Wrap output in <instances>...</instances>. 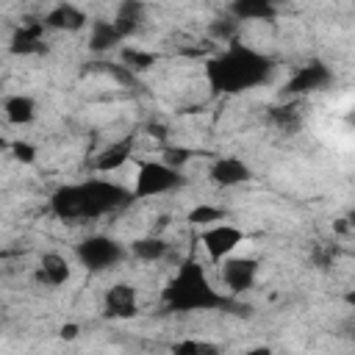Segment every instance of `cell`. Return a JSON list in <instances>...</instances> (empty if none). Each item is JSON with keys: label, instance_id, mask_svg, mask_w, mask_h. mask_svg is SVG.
<instances>
[{"label": "cell", "instance_id": "6da1fadb", "mask_svg": "<svg viewBox=\"0 0 355 355\" xmlns=\"http://www.w3.org/2000/svg\"><path fill=\"white\" fill-rule=\"evenodd\" d=\"M272 67L275 64L269 55L247 44L230 42L222 53L205 61V80L214 94H241L247 89L266 83L272 75Z\"/></svg>", "mask_w": 355, "mask_h": 355}, {"label": "cell", "instance_id": "7a4b0ae2", "mask_svg": "<svg viewBox=\"0 0 355 355\" xmlns=\"http://www.w3.org/2000/svg\"><path fill=\"white\" fill-rule=\"evenodd\" d=\"M133 200V194L111 180L92 178L83 183L58 186L50 194V211L64 222H80V219H97L105 214H114L125 208Z\"/></svg>", "mask_w": 355, "mask_h": 355}, {"label": "cell", "instance_id": "3957f363", "mask_svg": "<svg viewBox=\"0 0 355 355\" xmlns=\"http://www.w3.org/2000/svg\"><path fill=\"white\" fill-rule=\"evenodd\" d=\"M161 302L172 313L236 308L225 294H219L214 288V283L208 280L205 266H200V261H194V258H186L180 263V269L175 272V277L166 283V288L161 294Z\"/></svg>", "mask_w": 355, "mask_h": 355}, {"label": "cell", "instance_id": "277c9868", "mask_svg": "<svg viewBox=\"0 0 355 355\" xmlns=\"http://www.w3.org/2000/svg\"><path fill=\"white\" fill-rule=\"evenodd\" d=\"M180 186H183V175L178 166H169L166 161H139V172L130 194L136 200H144V197L169 194Z\"/></svg>", "mask_w": 355, "mask_h": 355}, {"label": "cell", "instance_id": "5b68a950", "mask_svg": "<svg viewBox=\"0 0 355 355\" xmlns=\"http://www.w3.org/2000/svg\"><path fill=\"white\" fill-rule=\"evenodd\" d=\"M75 255L89 272H103L116 266L125 258V247L111 236H86L75 247Z\"/></svg>", "mask_w": 355, "mask_h": 355}, {"label": "cell", "instance_id": "8992f818", "mask_svg": "<svg viewBox=\"0 0 355 355\" xmlns=\"http://www.w3.org/2000/svg\"><path fill=\"white\" fill-rule=\"evenodd\" d=\"M244 239H247L244 230H239L236 225H227V222H214V225H208L205 230H200V241H202L208 258L216 261V263H219L222 258L233 255V250H236Z\"/></svg>", "mask_w": 355, "mask_h": 355}, {"label": "cell", "instance_id": "52a82bcc", "mask_svg": "<svg viewBox=\"0 0 355 355\" xmlns=\"http://www.w3.org/2000/svg\"><path fill=\"white\" fill-rule=\"evenodd\" d=\"M330 80H333L330 67H324L322 61H308L305 67H300V69L286 80L283 92H286V94H311V92L324 89Z\"/></svg>", "mask_w": 355, "mask_h": 355}, {"label": "cell", "instance_id": "ba28073f", "mask_svg": "<svg viewBox=\"0 0 355 355\" xmlns=\"http://www.w3.org/2000/svg\"><path fill=\"white\" fill-rule=\"evenodd\" d=\"M222 266H219V272H222V280H225V286L230 288V294H241V291H247L252 283H255V275H258V261L255 258H247V255H241V258H222L219 261Z\"/></svg>", "mask_w": 355, "mask_h": 355}, {"label": "cell", "instance_id": "9c48e42d", "mask_svg": "<svg viewBox=\"0 0 355 355\" xmlns=\"http://www.w3.org/2000/svg\"><path fill=\"white\" fill-rule=\"evenodd\" d=\"M103 313L111 319H133L139 313L136 288L130 283H116L103 294Z\"/></svg>", "mask_w": 355, "mask_h": 355}, {"label": "cell", "instance_id": "30bf717a", "mask_svg": "<svg viewBox=\"0 0 355 355\" xmlns=\"http://www.w3.org/2000/svg\"><path fill=\"white\" fill-rule=\"evenodd\" d=\"M42 25H44L47 31L78 33V31H83V28L89 25V17H86V11L78 8L75 3H58V6H53V8L44 14Z\"/></svg>", "mask_w": 355, "mask_h": 355}, {"label": "cell", "instance_id": "8fae6325", "mask_svg": "<svg viewBox=\"0 0 355 355\" xmlns=\"http://www.w3.org/2000/svg\"><path fill=\"white\" fill-rule=\"evenodd\" d=\"M208 178L214 186H222V189H230V186H239V183H247L252 178V169L236 158V155H219L211 169H208Z\"/></svg>", "mask_w": 355, "mask_h": 355}, {"label": "cell", "instance_id": "7c38bea8", "mask_svg": "<svg viewBox=\"0 0 355 355\" xmlns=\"http://www.w3.org/2000/svg\"><path fill=\"white\" fill-rule=\"evenodd\" d=\"M8 50H11L14 55H39V53H44V50H47V44H44V25H42V22L19 25V28L11 33Z\"/></svg>", "mask_w": 355, "mask_h": 355}, {"label": "cell", "instance_id": "4fadbf2b", "mask_svg": "<svg viewBox=\"0 0 355 355\" xmlns=\"http://www.w3.org/2000/svg\"><path fill=\"white\" fill-rule=\"evenodd\" d=\"M130 158H133V136H122V139L105 144V147L97 153L94 169H97V172H114V169H119L122 164H128Z\"/></svg>", "mask_w": 355, "mask_h": 355}, {"label": "cell", "instance_id": "5bb4252c", "mask_svg": "<svg viewBox=\"0 0 355 355\" xmlns=\"http://www.w3.org/2000/svg\"><path fill=\"white\" fill-rule=\"evenodd\" d=\"M69 275H72L69 261L64 255H58V252H44L42 261H39V266H36V280L44 283V286H50V288L64 286L69 280Z\"/></svg>", "mask_w": 355, "mask_h": 355}, {"label": "cell", "instance_id": "9a60e30c", "mask_svg": "<svg viewBox=\"0 0 355 355\" xmlns=\"http://www.w3.org/2000/svg\"><path fill=\"white\" fill-rule=\"evenodd\" d=\"M230 17L239 22L250 19H275L277 17V0H233Z\"/></svg>", "mask_w": 355, "mask_h": 355}, {"label": "cell", "instance_id": "2e32d148", "mask_svg": "<svg viewBox=\"0 0 355 355\" xmlns=\"http://www.w3.org/2000/svg\"><path fill=\"white\" fill-rule=\"evenodd\" d=\"M111 22H114V28L119 31L122 39L133 36L139 31V25L144 22V3L141 0H122Z\"/></svg>", "mask_w": 355, "mask_h": 355}, {"label": "cell", "instance_id": "e0dca14e", "mask_svg": "<svg viewBox=\"0 0 355 355\" xmlns=\"http://www.w3.org/2000/svg\"><path fill=\"white\" fill-rule=\"evenodd\" d=\"M119 42H122V36H119V31L114 28L111 19H94V22H92V28H89V50H94V53H108V50H114Z\"/></svg>", "mask_w": 355, "mask_h": 355}, {"label": "cell", "instance_id": "ac0fdd59", "mask_svg": "<svg viewBox=\"0 0 355 355\" xmlns=\"http://www.w3.org/2000/svg\"><path fill=\"white\" fill-rule=\"evenodd\" d=\"M3 114L11 125H28V122L36 119V103L28 94H11L3 103Z\"/></svg>", "mask_w": 355, "mask_h": 355}, {"label": "cell", "instance_id": "d6986e66", "mask_svg": "<svg viewBox=\"0 0 355 355\" xmlns=\"http://www.w3.org/2000/svg\"><path fill=\"white\" fill-rule=\"evenodd\" d=\"M130 250H133V255L141 258V261H161V258L169 252V244H166L164 239H158V236H144V239H136V241L130 244Z\"/></svg>", "mask_w": 355, "mask_h": 355}, {"label": "cell", "instance_id": "ffe728a7", "mask_svg": "<svg viewBox=\"0 0 355 355\" xmlns=\"http://www.w3.org/2000/svg\"><path fill=\"white\" fill-rule=\"evenodd\" d=\"M225 216H227V214H225V208L205 205V202L189 211V222H191V225H202V227H208V225H214V222H222Z\"/></svg>", "mask_w": 355, "mask_h": 355}, {"label": "cell", "instance_id": "44dd1931", "mask_svg": "<svg viewBox=\"0 0 355 355\" xmlns=\"http://www.w3.org/2000/svg\"><path fill=\"white\" fill-rule=\"evenodd\" d=\"M122 61H125V69H130V72H141V69H147V67H153L155 64V55L153 53H141V50H122Z\"/></svg>", "mask_w": 355, "mask_h": 355}, {"label": "cell", "instance_id": "7402d4cb", "mask_svg": "<svg viewBox=\"0 0 355 355\" xmlns=\"http://www.w3.org/2000/svg\"><path fill=\"white\" fill-rule=\"evenodd\" d=\"M211 36L214 39H222L225 44H230V42H236V31H239V19H233V17H225V19H216V22H211Z\"/></svg>", "mask_w": 355, "mask_h": 355}, {"label": "cell", "instance_id": "603a6c76", "mask_svg": "<svg viewBox=\"0 0 355 355\" xmlns=\"http://www.w3.org/2000/svg\"><path fill=\"white\" fill-rule=\"evenodd\" d=\"M172 352H178V355H216L219 352V347H214V344H208V341H178V344H172Z\"/></svg>", "mask_w": 355, "mask_h": 355}, {"label": "cell", "instance_id": "cb8c5ba5", "mask_svg": "<svg viewBox=\"0 0 355 355\" xmlns=\"http://www.w3.org/2000/svg\"><path fill=\"white\" fill-rule=\"evenodd\" d=\"M11 153H14V158L22 161V164H33V161H36V147L28 144V141H14V144H11Z\"/></svg>", "mask_w": 355, "mask_h": 355}, {"label": "cell", "instance_id": "d4e9b609", "mask_svg": "<svg viewBox=\"0 0 355 355\" xmlns=\"http://www.w3.org/2000/svg\"><path fill=\"white\" fill-rule=\"evenodd\" d=\"M275 119L283 125V128H294L297 125V108H275Z\"/></svg>", "mask_w": 355, "mask_h": 355}, {"label": "cell", "instance_id": "484cf974", "mask_svg": "<svg viewBox=\"0 0 355 355\" xmlns=\"http://www.w3.org/2000/svg\"><path fill=\"white\" fill-rule=\"evenodd\" d=\"M189 155H191V153H189L186 147H169V150H166V164H169V166H178V164L189 161Z\"/></svg>", "mask_w": 355, "mask_h": 355}, {"label": "cell", "instance_id": "4316f807", "mask_svg": "<svg viewBox=\"0 0 355 355\" xmlns=\"http://www.w3.org/2000/svg\"><path fill=\"white\" fill-rule=\"evenodd\" d=\"M61 333H64V336H67V338H72V336H75V327H64V330H61Z\"/></svg>", "mask_w": 355, "mask_h": 355}]
</instances>
